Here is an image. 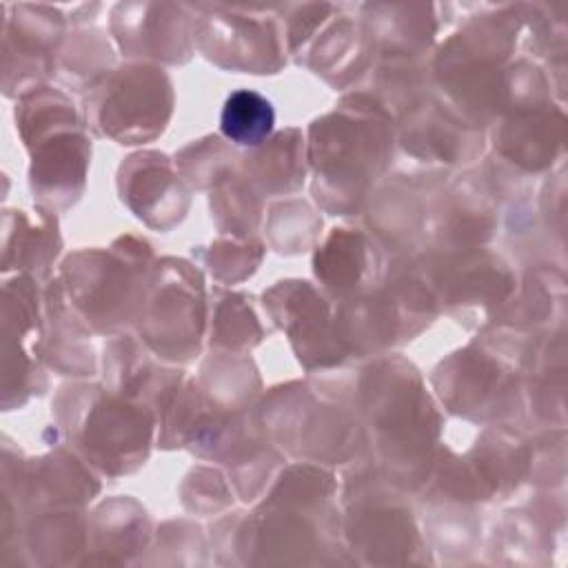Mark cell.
<instances>
[{
	"instance_id": "obj_1",
	"label": "cell",
	"mask_w": 568,
	"mask_h": 568,
	"mask_svg": "<svg viewBox=\"0 0 568 568\" xmlns=\"http://www.w3.org/2000/svg\"><path fill=\"white\" fill-rule=\"evenodd\" d=\"M393 118L362 91L346 95L308 131L306 160L317 204L335 215L362 211L393 160Z\"/></svg>"
},
{
	"instance_id": "obj_2",
	"label": "cell",
	"mask_w": 568,
	"mask_h": 568,
	"mask_svg": "<svg viewBox=\"0 0 568 568\" xmlns=\"http://www.w3.org/2000/svg\"><path fill=\"white\" fill-rule=\"evenodd\" d=\"M355 408L393 486L424 484L442 419L417 371L402 359H379L364 371Z\"/></svg>"
},
{
	"instance_id": "obj_3",
	"label": "cell",
	"mask_w": 568,
	"mask_h": 568,
	"mask_svg": "<svg viewBox=\"0 0 568 568\" xmlns=\"http://www.w3.org/2000/svg\"><path fill=\"white\" fill-rule=\"evenodd\" d=\"M55 419L73 450L95 470L120 477L144 466L155 413L111 388L73 384L60 388Z\"/></svg>"
},
{
	"instance_id": "obj_4",
	"label": "cell",
	"mask_w": 568,
	"mask_h": 568,
	"mask_svg": "<svg viewBox=\"0 0 568 568\" xmlns=\"http://www.w3.org/2000/svg\"><path fill=\"white\" fill-rule=\"evenodd\" d=\"M151 271V246L126 235L111 248H84L69 255L60 271V284L91 331L115 335L135 324Z\"/></svg>"
},
{
	"instance_id": "obj_5",
	"label": "cell",
	"mask_w": 568,
	"mask_h": 568,
	"mask_svg": "<svg viewBox=\"0 0 568 568\" xmlns=\"http://www.w3.org/2000/svg\"><path fill=\"white\" fill-rule=\"evenodd\" d=\"M171 113V78L149 62L111 69L84 95L87 126L118 144H146L160 138Z\"/></svg>"
},
{
	"instance_id": "obj_6",
	"label": "cell",
	"mask_w": 568,
	"mask_h": 568,
	"mask_svg": "<svg viewBox=\"0 0 568 568\" xmlns=\"http://www.w3.org/2000/svg\"><path fill=\"white\" fill-rule=\"evenodd\" d=\"M140 342L160 359L189 364L197 357L206 300L202 275L184 260L164 257L153 264L149 288L133 324Z\"/></svg>"
},
{
	"instance_id": "obj_7",
	"label": "cell",
	"mask_w": 568,
	"mask_h": 568,
	"mask_svg": "<svg viewBox=\"0 0 568 568\" xmlns=\"http://www.w3.org/2000/svg\"><path fill=\"white\" fill-rule=\"evenodd\" d=\"M257 422L282 448L315 462H344L362 442V424L348 406L315 397L304 386L277 388Z\"/></svg>"
},
{
	"instance_id": "obj_8",
	"label": "cell",
	"mask_w": 568,
	"mask_h": 568,
	"mask_svg": "<svg viewBox=\"0 0 568 568\" xmlns=\"http://www.w3.org/2000/svg\"><path fill=\"white\" fill-rule=\"evenodd\" d=\"M195 49L213 64L242 73H277L286 58L277 22L244 4H197Z\"/></svg>"
},
{
	"instance_id": "obj_9",
	"label": "cell",
	"mask_w": 568,
	"mask_h": 568,
	"mask_svg": "<svg viewBox=\"0 0 568 568\" xmlns=\"http://www.w3.org/2000/svg\"><path fill=\"white\" fill-rule=\"evenodd\" d=\"M415 275L428 286L435 302L462 322L506 306L515 280L499 255L486 248L435 251L413 262Z\"/></svg>"
},
{
	"instance_id": "obj_10",
	"label": "cell",
	"mask_w": 568,
	"mask_h": 568,
	"mask_svg": "<svg viewBox=\"0 0 568 568\" xmlns=\"http://www.w3.org/2000/svg\"><path fill=\"white\" fill-rule=\"evenodd\" d=\"M344 513V535L351 550L366 555L373 564L413 561L422 548V537L408 504L382 479L357 481L348 495Z\"/></svg>"
},
{
	"instance_id": "obj_11",
	"label": "cell",
	"mask_w": 568,
	"mask_h": 568,
	"mask_svg": "<svg viewBox=\"0 0 568 568\" xmlns=\"http://www.w3.org/2000/svg\"><path fill=\"white\" fill-rule=\"evenodd\" d=\"M2 89L22 98L55 73L64 16L49 4H2Z\"/></svg>"
},
{
	"instance_id": "obj_12",
	"label": "cell",
	"mask_w": 568,
	"mask_h": 568,
	"mask_svg": "<svg viewBox=\"0 0 568 568\" xmlns=\"http://www.w3.org/2000/svg\"><path fill=\"white\" fill-rule=\"evenodd\" d=\"M36 277L18 273L2 284V406H22L40 393V368L44 326L40 315Z\"/></svg>"
},
{
	"instance_id": "obj_13",
	"label": "cell",
	"mask_w": 568,
	"mask_h": 568,
	"mask_svg": "<svg viewBox=\"0 0 568 568\" xmlns=\"http://www.w3.org/2000/svg\"><path fill=\"white\" fill-rule=\"evenodd\" d=\"M433 386L450 413L475 422L508 415L519 399L515 373L475 346L442 362L435 368Z\"/></svg>"
},
{
	"instance_id": "obj_14",
	"label": "cell",
	"mask_w": 568,
	"mask_h": 568,
	"mask_svg": "<svg viewBox=\"0 0 568 568\" xmlns=\"http://www.w3.org/2000/svg\"><path fill=\"white\" fill-rule=\"evenodd\" d=\"M193 22L186 4L120 2L111 11V36L131 60L182 64L195 49Z\"/></svg>"
},
{
	"instance_id": "obj_15",
	"label": "cell",
	"mask_w": 568,
	"mask_h": 568,
	"mask_svg": "<svg viewBox=\"0 0 568 568\" xmlns=\"http://www.w3.org/2000/svg\"><path fill=\"white\" fill-rule=\"evenodd\" d=\"M264 308L273 322L286 331L297 359L308 368H326L344 362L328 302L308 282H280L264 293Z\"/></svg>"
},
{
	"instance_id": "obj_16",
	"label": "cell",
	"mask_w": 568,
	"mask_h": 568,
	"mask_svg": "<svg viewBox=\"0 0 568 568\" xmlns=\"http://www.w3.org/2000/svg\"><path fill=\"white\" fill-rule=\"evenodd\" d=\"M31 153L29 186L40 209H71L84 193L91 140L82 122L67 124L27 144Z\"/></svg>"
},
{
	"instance_id": "obj_17",
	"label": "cell",
	"mask_w": 568,
	"mask_h": 568,
	"mask_svg": "<svg viewBox=\"0 0 568 568\" xmlns=\"http://www.w3.org/2000/svg\"><path fill=\"white\" fill-rule=\"evenodd\" d=\"M399 149L415 162L437 166H455L475 160L481 149V129L462 118L444 100L424 98L402 118Z\"/></svg>"
},
{
	"instance_id": "obj_18",
	"label": "cell",
	"mask_w": 568,
	"mask_h": 568,
	"mask_svg": "<svg viewBox=\"0 0 568 568\" xmlns=\"http://www.w3.org/2000/svg\"><path fill=\"white\" fill-rule=\"evenodd\" d=\"M122 202L155 231H171L189 211V189L164 153L144 151L126 158L118 171Z\"/></svg>"
},
{
	"instance_id": "obj_19",
	"label": "cell",
	"mask_w": 568,
	"mask_h": 568,
	"mask_svg": "<svg viewBox=\"0 0 568 568\" xmlns=\"http://www.w3.org/2000/svg\"><path fill=\"white\" fill-rule=\"evenodd\" d=\"M430 180H415L408 175L384 186L375 197H368L366 222L368 235L388 251H410L417 237L428 235L430 209L435 200Z\"/></svg>"
},
{
	"instance_id": "obj_20",
	"label": "cell",
	"mask_w": 568,
	"mask_h": 568,
	"mask_svg": "<svg viewBox=\"0 0 568 568\" xmlns=\"http://www.w3.org/2000/svg\"><path fill=\"white\" fill-rule=\"evenodd\" d=\"M495 222L488 186L457 180L435 193L426 237L437 244V251L479 248L490 237Z\"/></svg>"
},
{
	"instance_id": "obj_21",
	"label": "cell",
	"mask_w": 568,
	"mask_h": 568,
	"mask_svg": "<svg viewBox=\"0 0 568 568\" xmlns=\"http://www.w3.org/2000/svg\"><path fill=\"white\" fill-rule=\"evenodd\" d=\"M315 277L339 302L362 295L382 282L377 242L357 229H335L315 251Z\"/></svg>"
},
{
	"instance_id": "obj_22",
	"label": "cell",
	"mask_w": 568,
	"mask_h": 568,
	"mask_svg": "<svg viewBox=\"0 0 568 568\" xmlns=\"http://www.w3.org/2000/svg\"><path fill=\"white\" fill-rule=\"evenodd\" d=\"M564 144V113L548 104L504 113L495 126V151L510 164L537 173Z\"/></svg>"
},
{
	"instance_id": "obj_23",
	"label": "cell",
	"mask_w": 568,
	"mask_h": 568,
	"mask_svg": "<svg viewBox=\"0 0 568 568\" xmlns=\"http://www.w3.org/2000/svg\"><path fill=\"white\" fill-rule=\"evenodd\" d=\"M146 351L135 337L113 335L104 346V384L155 413L169 390L182 382V373L158 366Z\"/></svg>"
},
{
	"instance_id": "obj_24",
	"label": "cell",
	"mask_w": 568,
	"mask_h": 568,
	"mask_svg": "<svg viewBox=\"0 0 568 568\" xmlns=\"http://www.w3.org/2000/svg\"><path fill=\"white\" fill-rule=\"evenodd\" d=\"M364 27L382 60L415 62L437 33L433 4H364Z\"/></svg>"
},
{
	"instance_id": "obj_25",
	"label": "cell",
	"mask_w": 568,
	"mask_h": 568,
	"mask_svg": "<svg viewBox=\"0 0 568 568\" xmlns=\"http://www.w3.org/2000/svg\"><path fill=\"white\" fill-rule=\"evenodd\" d=\"M44 315L49 328L44 331L42 359L60 375H93L95 357L91 351V328L75 313L58 282H49L44 291Z\"/></svg>"
},
{
	"instance_id": "obj_26",
	"label": "cell",
	"mask_w": 568,
	"mask_h": 568,
	"mask_svg": "<svg viewBox=\"0 0 568 568\" xmlns=\"http://www.w3.org/2000/svg\"><path fill=\"white\" fill-rule=\"evenodd\" d=\"M373 40L364 22L351 16H339L324 27L322 36L311 44L306 64L335 87L357 82L371 71L375 58Z\"/></svg>"
},
{
	"instance_id": "obj_27",
	"label": "cell",
	"mask_w": 568,
	"mask_h": 568,
	"mask_svg": "<svg viewBox=\"0 0 568 568\" xmlns=\"http://www.w3.org/2000/svg\"><path fill=\"white\" fill-rule=\"evenodd\" d=\"M60 253L58 224L51 211L40 209L36 217L24 211H4L2 220V273L47 275Z\"/></svg>"
},
{
	"instance_id": "obj_28",
	"label": "cell",
	"mask_w": 568,
	"mask_h": 568,
	"mask_svg": "<svg viewBox=\"0 0 568 568\" xmlns=\"http://www.w3.org/2000/svg\"><path fill=\"white\" fill-rule=\"evenodd\" d=\"M240 173L260 195H291L306 178V144L300 129H286L240 158Z\"/></svg>"
},
{
	"instance_id": "obj_29",
	"label": "cell",
	"mask_w": 568,
	"mask_h": 568,
	"mask_svg": "<svg viewBox=\"0 0 568 568\" xmlns=\"http://www.w3.org/2000/svg\"><path fill=\"white\" fill-rule=\"evenodd\" d=\"M149 541V517L131 499H109L89 519V546L100 561H129V555L144 550Z\"/></svg>"
},
{
	"instance_id": "obj_30",
	"label": "cell",
	"mask_w": 568,
	"mask_h": 568,
	"mask_svg": "<svg viewBox=\"0 0 568 568\" xmlns=\"http://www.w3.org/2000/svg\"><path fill=\"white\" fill-rule=\"evenodd\" d=\"M24 528L27 550L38 555L42 564L73 561V557L89 548V519L75 508H44L31 513Z\"/></svg>"
},
{
	"instance_id": "obj_31",
	"label": "cell",
	"mask_w": 568,
	"mask_h": 568,
	"mask_svg": "<svg viewBox=\"0 0 568 568\" xmlns=\"http://www.w3.org/2000/svg\"><path fill=\"white\" fill-rule=\"evenodd\" d=\"M113 69V47L100 29L75 31L58 53L55 73L62 84L75 91H89Z\"/></svg>"
},
{
	"instance_id": "obj_32",
	"label": "cell",
	"mask_w": 568,
	"mask_h": 568,
	"mask_svg": "<svg viewBox=\"0 0 568 568\" xmlns=\"http://www.w3.org/2000/svg\"><path fill=\"white\" fill-rule=\"evenodd\" d=\"M275 126L273 104L253 89L233 91L220 113L222 135L242 149H257L264 144Z\"/></svg>"
},
{
	"instance_id": "obj_33",
	"label": "cell",
	"mask_w": 568,
	"mask_h": 568,
	"mask_svg": "<svg viewBox=\"0 0 568 568\" xmlns=\"http://www.w3.org/2000/svg\"><path fill=\"white\" fill-rule=\"evenodd\" d=\"M211 213L222 233L246 240L253 237V231L257 229L262 200L251 182L242 173L233 171L213 186Z\"/></svg>"
},
{
	"instance_id": "obj_34",
	"label": "cell",
	"mask_w": 568,
	"mask_h": 568,
	"mask_svg": "<svg viewBox=\"0 0 568 568\" xmlns=\"http://www.w3.org/2000/svg\"><path fill=\"white\" fill-rule=\"evenodd\" d=\"M322 233V217L302 200H284L268 206L266 237L277 253L295 255L313 248Z\"/></svg>"
},
{
	"instance_id": "obj_35",
	"label": "cell",
	"mask_w": 568,
	"mask_h": 568,
	"mask_svg": "<svg viewBox=\"0 0 568 568\" xmlns=\"http://www.w3.org/2000/svg\"><path fill=\"white\" fill-rule=\"evenodd\" d=\"M262 326L242 295L217 291L211 317V346L226 353H244L262 339Z\"/></svg>"
},
{
	"instance_id": "obj_36",
	"label": "cell",
	"mask_w": 568,
	"mask_h": 568,
	"mask_svg": "<svg viewBox=\"0 0 568 568\" xmlns=\"http://www.w3.org/2000/svg\"><path fill=\"white\" fill-rule=\"evenodd\" d=\"M235 155L220 138H204L184 146L175 155V169L184 184L193 189H206L222 182L235 171Z\"/></svg>"
},
{
	"instance_id": "obj_37",
	"label": "cell",
	"mask_w": 568,
	"mask_h": 568,
	"mask_svg": "<svg viewBox=\"0 0 568 568\" xmlns=\"http://www.w3.org/2000/svg\"><path fill=\"white\" fill-rule=\"evenodd\" d=\"M262 255H264V244L260 240L229 237V240H217L211 244L206 264H209L211 275L217 282L235 284L255 273L257 264L262 262Z\"/></svg>"
},
{
	"instance_id": "obj_38",
	"label": "cell",
	"mask_w": 568,
	"mask_h": 568,
	"mask_svg": "<svg viewBox=\"0 0 568 568\" xmlns=\"http://www.w3.org/2000/svg\"><path fill=\"white\" fill-rule=\"evenodd\" d=\"M182 501L193 513H215L231 504V493L222 475L213 468H195L182 488Z\"/></svg>"
}]
</instances>
